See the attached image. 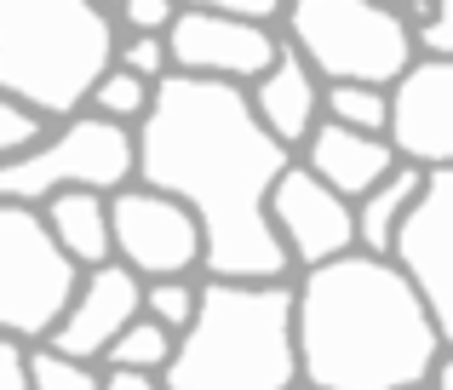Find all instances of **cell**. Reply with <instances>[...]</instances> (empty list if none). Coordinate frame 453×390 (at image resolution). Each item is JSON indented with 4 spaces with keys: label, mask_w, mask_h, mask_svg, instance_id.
I'll return each mask as SVG.
<instances>
[{
    "label": "cell",
    "mask_w": 453,
    "mask_h": 390,
    "mask_svg": "<svg viewBox=\"0 0 453 390\" xmlns=\"http://www.w3.org/2000/svg\"><path fill=\"white\" fill-rule=\"evenodd\" d=\"M87 270L58 247L41 207L0 201V327L23 345H52L75 310Z\"/></svg>",
    "instance_id": "obj_6"
},
{
    "label": "cell",
    "mask_w": 453,
    "mask_h": 390,
    "mask_svg": "<svg viewBox=\"0 0 453 390\" xmlns=\"http://www.w3.org/2000/svg\"><path fill=\"white\" fill-rule=\"evenodd\" d=\"M390 115H396V98L385 87H327V121L339 126L390 138Z\"/></svg>",
    "instance_id": "obj_20"
},
{
    "label": "cell",
    "mask_w": 453,
    "mask_h": 390,
    "mask_svg": "<svg viewBox=\"0 0 453 390\" xmlns=\"http://www.w3.org/2000/svg\"><path fill=\"white\" fill-rule=\"evenodd\" d=\"M281 34L327 87L396 92L402 75L419 64L408 18L390 6H367V0H293Z\"/></svg>",
    "instance_id": "obj_5"
},
{
    "label": "cell",
    "mask_w": 453,
    "mask_h": 390,
    "mask_svg": "<svg viewBox=\"0 0 453 390\" xmlns=\"http://www.w3.org/2000/svg\"><path fill=\"white\" fill-rule=\"evenodd\" d=\"M173 356H178V333H166L161 322L138 316V322L115 339V350L104 356V368H110V373H150V379H161V373L173 368Z\"/></svg>",
    "instance_id": "obj_18"
},
{
    "label": "cell",
    "mask_w": 453,
    "mask_h": 390,
    "mask_svg": "<svg viewBox=\"0 0 453 390\" xmlns=\"http://www.w3.org/2000/svg\"><path fill=\"white\" fill-rule=\"evenodd\" d=\"M178 11L184 6H173V0H127L121 23H127V34H155V41H166L173 23H178Z\"/></svg>",
    "instance_id": "obj_25"
},
{
    "label": "cell",
    "mask_w": 453,
    "mask_h": 390,
    "mask_svg": "<svg viewBox=\"0 0 453 390\" xmlns=\"http://www.w3.org/2000/svg\"><path fill=\"white\" fill-rule=\"evenodd\" d=\"M0 390H35L29 345L23 339H0Z\"/></svg>",
    "instance_id": "obj_27"
},
{
    "label": "cell",
    "mask_w": 453,
    "mask_h": 390,
    "mask_svg": "<svg viewBox=\"0 0 453 390\" xmlns=\"http://www.w3.org/2000/svg\"><path fill=\"white\" fill-rule=\"evenodd\" d=\"M247 98H253L258 121H265L288 149H304L310 138H316V126L327 121V87H321V75L293 52V46H281V64L270 69Z\"/></svg>",
    "instance_id": "obj_15"
},
{
    "label": "cell",
    "mask_w": 453,
    "mask_h": 390,
    "mask_svg": "<svg viewBox=\"0 0 453 390\" xmlns=\"http://www.w3.org/2000/svg\"><path fill=\"white\" fill-rule=\"evenodd\" d=\"M138 184V133L115 126L104 115H81V121L58 126L46 149L29 161H6L0 167V201L12 207H46L64 190H92V195H121Z\"/></svg>",
    "instance_id": "obj_7"
},
{
    "label": "cell",
    "mask_w": 453,
    "mask_h": 390,
    "mask_svg": "<svg viewBox=\"0 0 453 390\" xmlns=\"http://www.w3.org/2000/svg\"><path fill=\"white\" fill-rule=\"evenodd\" d=\"M29 368H35V390H104L110 385V368L64 356L58 345H29Z\"/></svg>",
    "instance_id": "obj_21"
},
{
    "label": "cell",
    "mask_w": 453,
    "mask_h": 390,
    "mask_svg": "<svg viewBox=\"0 0 453 390\" xmlns=\"http://www.w3.org/2000/svg\"><path fill=\"white\" fill-rule=\"evenodd\" d=\"M121 69H133L138 80H150V87H161V80H173V46L155 41V34H121V57H115Z\"/></svg>",
    "instance_id": "obj_24"
},
{
    "label": "cell",
    "mask_w": 453,
    "mask_h": 390,
    "mask_svg": "<svg viewBox=\"0 0 453 390\" xmlns=\"http://www.w3.org/2000/svg\"><path fill=\"white\" fill-rule=\"evenodd\" d=\"M419 41V57H436V64H453V0H436L431 18L413 29Z\"/></svg>",
    "instance_id": "obj_26"
},
{
    "label": "cell",
    "mask_w": 453,
    "mask_h": 390,
    "mask_svg": "<svg viewBox=\"0 0 453 390\" xmlns=\"http://www.w3.org/2000/svg\"><path fill=\"white\" fill-rule=\"evenodd\" d=\"M299 390H310V385H299Z\"/></svg>",
    "instance_id": "obj_31"
},
{
    "label": "cell",
    "mask_w": 453,
    "mask_h": 390,
    "mask_svg": "<svg viewBox=\"0 0 453 390\" xmlns=\"http://www.w3.org/2000/svg\"><path fill=\"white\" fill-rule=\"evenodd\" d=\"M46 230L58 235L69 258L81 270H104L115 264V212H110V195H92V190H64L41 207Z\"/></svg>",
    "instance_id": "obj_16"
},
{
    "label": "cell",
    "mask_w": 453,
    "mask_h": 390,
    "mask_svg": "<svg viewBox=\"0 0 453 390\" xmlns=\"http://www.w3.org/2000/svg\"><path fill=\"white\" fill-rule=\"evenodd\" d=\"M104 390H166L161 379H150V373H110V385Z\"/></svg>",
    "instance_id": "obj_28"
},
{
    "label": "cell",
    "mask_w": 453,
    "mask_h": 390,
    "mask_svg": "<svg viewBox=\"0 0 453 390\" xmlns=\"http://www.w3.org/2000/svg\"><path fill=\"white\" fill-rule=\"evenodd\" d=\"M166 390H299V281H212L178 339Z\"/></svg>",
    "instance_id": "obj_3"
},
{
    "label": "cell",
    "mask_w": 453,
    "mask_h": 390,
    "mask_svg": "<svg viewBox=\"0 0 453 390\" xmlns=\"http://www.w3.org/2000/svg\"><path fill=\"white\" fill-rule=\"evenodd\" d=\"M155 92H161V87H150V80H138L133 69L115 64V69H110V80L92 92V115H104V121L133 126V133H138V126L150 121V110H155Z\"/></svg>",
    "instance_id": "obj_19"
},
{
    "label": "cell",
    "mask_w": 453,
    "mask_h": 390,
    "mask_svg": "<svg viewBox=\"0 0 453 390\" xmlns=\"http://www.w3.org/2000/svg\"><path fill=\"white\" fill-rule=\"evenodd\" d=\"M288 167L293 149L258 121L247 87L173 75L138 126V184L201 218L212 281H288L293 258L270 218Z\"/></svg>",
    "instance_id": "obj_1"
},
{
    "label": "cell",
    "mask_w": 453,
    "mask_h": 390,
    "mask_svg": "<svg viewBox=\"0 0 453 390\" xmlns=\"http://www.w3.org/2000/svg\"><path fill=\"white\" fill-rule=\"evenodd\" d=\"M196 310H201V281H189V276H178V281H144V316H150V322H161L166 333L184 339L189 322H196Z\"/></svg>",
    "instance_id": "obj_23"
},
{
    "label": "cell",
    "mask_w": 453,
    "mask_h": 390,
    "mask_svg": "<svg viewBox=\"0 0 453 390\" xmlns=\"http://www.w3.org/2000/svg\"><path fill=\"white\" fill-rule=\"evenodd\" d=\"M270 218H276V235L288 247L293 270H321L339 264V258L362 253V224H356V201H344L339 190L316 179L304 161H293L288 179L276 184V201H270Z\"/></svg>",
    "instance_id": "obj_10"
},
{
    "label": "cell",
    "mask_w": 453,
    "mask_h": 390,
    "mask_svg": "<svg viewBox=\"0 0 453 390\" xmlns=\"http://www.w3.org/2000/svg\"><path fill=\"white\" fill-rule=\"evenodd\" d=\"M448 339L396 258L350 253L299 276V368L310 390L436 385Z\"/></svg>",
    "instance_id": "obj_2"
},
{
    "label": "cell",
    "mask_w": 453,
    "mask_h": 390,
    "mask_svg": "<svg viewBox=\"0 0 453 390\" xmlns=\"http://www.w3.org/2000/svg\"><path fill=\"white\" fill-rule=\"evenodd\" d=\"M390 98H396L390 115L396 156L419 172H453V64L419 57Z\"/></svg>",
    "instance_id": "obj_12"
},
{
    "label": "cell",
    "mask_w": 453,
    "mask_h": 390,
    "mask_svg": "<svg viewBox=\"0 0 453 390\" xmlns=\"http://www.w3.org/2000/svg\"><path fill=\"white\" fill-rule=\"evenodd\" d=\"M419 390H436V385H419Z\"/></svg>",
    "instance_id": "obj_30"
},
{
    "label": "cell",
    "mask_w": 453,
    "mask_h": 390,
    "mask_svg": "<svg viewBox=\"0 0 453 390\" xmlns=\"http://www.w3.org/2000/svg\"><path fill=\"white\" fill-rule=\"evenodd\" d=\"M436 390H453V350L442 356V368H436Z\"/></svg>",
    "instance_id": "obj_29"
},
{
    "label": "cell",
    "mask_w": 453,
    "mask_h": 390,
    "mask_svg": "<svg viewBox=\"0 0 453 390\" xmlns=\"http://www.w3.org/2000/svg\"><path fill=\"white\" fill-rule=\"evenodd\" d=\"M138 316H144V276H138V270H127V264L87 270L81 299H75V310L64 316L52 345L64 350V356H81V362H98L104 368L115 339H121Z\"/></svg>",
    "instance_id": "obj_13"
},
{
    "label": "cell",
    "mask_w": 453,
    "mask_h": 390,
    "mask_svg": "<svg viewBox=\"0 0 453 390\" xmlns=\"http://www.w3.org/2000/svg\"><path fill=\"white\" fill-rule=\"evenodd\" d=\"M173 46V69L196 80H224V87H247L253 92L270 69L281 64L288 34L258 29V23L230 18L224 6H184L166 34Z\"/></svg>",
    "instance_id": "obj_9"
},
{
    "label": "cell",
    "mask_w": 453,
    "mask_h": 390,
    "mask_svg": "<svg viewBox=\"0 0 453 390\" xmlns=\"http://www.w3.org/2000/svg\"><path fill=\"white\" fill-rule=\"evenodd\" d=\"M396 264L408 270L419 299L431 304L436 327H442V339L453 350V172H431L413 218L402 224Z\"/></svg>",
    "instance_id": "obj_11"
},
{
    "label": "cell",
    "mask_w": 453,
    "mask_h": 390,
    "mask_svg": "<svg viewBox=\"0 0 453 390\" xmlns=\"http://www.w3.org/2000/svg\"><path fill=\"white\" fill-rule=\"evenodd\" d=\"M115 212V264L138 270L144 281L207 276V230L178 195H161L150 184H133L110 201Z\"/></svg>",
    "instance_id": "obj_8"
},
{
    "label": "cell",
    "mask_w": 453,
    "mask_h": 390,
    "mask_svg": "<svg viewBox=\"0 0 453 390\" xmlns=\"http://www.w3.org/2000/svg\"><path fill=\"white\" fill-rule=\"evenodd\" d=\"M304 167L316 172L327 190H339L344 201L362 207L379 184H390L408 161L396 156L390 138H373V133H356V126H339V121H321L316 138L304 144Z\"/></svg>",
    "instance_id": "obj_14"
},
{
    "label": "cell",
    "mask_w": 453,
    "mask_h": 390,
    "mask_svg": "<svg viewBox=\"0 0 453 390\" xmlns=\"http://www.w3.org/2000/svg\"><path fill=\"white\" fill-rule=\"evenodd\" d=\"M121 57V29L87 0H6L0 6V98L69 126Z\"/></svg>",
    "instance_id": "obj_4"
},
{
    "label": "cell",
    "mask_w": 453,
    "mask_h": 390,
    "mask_svg": "<svg viewBox=\"0 0 453 390\" xmlns=\"http://www.w3.org/2000/svg\"><path fill=\"white\" fill-rule=\"evenodd\" d=\"M58 138V126L46 121L41 110H29V103L18 98H0V167L6 161H29L35 149H46Z\"/></svg>",
    "instance_id": "obj_22"
},
{
    "label": "cell",
    "mask_w": 453,
    "mask_h": 390,
    "mask_svg": "<svg viewBox=\"0 0 453 390\" xmlns=\"http://www.w3.org/2000/svg\"><path fill=\"white\" fill-rule=\"evenodd\" d=\"M425 184H431V172L419 167H402L390 184H379L373 195L356 207V224H362V253L373 258H396V241H402V224L413 218V207H419Z\"/></svg>",
    "instance_id": "obj_17"
}]
</instances>
